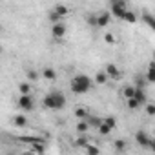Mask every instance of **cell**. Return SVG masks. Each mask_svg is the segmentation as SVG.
Wrapping results in <instances>:
<instances>
[{"label":"cell","instance_id":"cell-1","mask_svg":"<svg viewBox=\"0 0 155 155\" xmlns=\"http://www.w3.org/2000/svg\"><path fill=\"white\" fill-rule=\"evenodd\" d=\"M93 86V81L90 79L88 75H75L73 79L69 81V90L75 93V95H82V93H88Z\"/></svg>","mask_w":155,"mask_h":155},{"label":"cell","instance_id":"cell-2","mask_svg":"<svg viewBox=\"0 0 155 155\" xmlns=\"http://www.w3.org/2000/svg\"><path fill=\"white\" fill-rule=\"evenodd\" d=\"M42 106L48 110H62L66 106V95L62 91H49L44 99H42Z\"/></svg>","mask_w":155,"mask_h":155},{"label":"cell","instance_id":"cell-3","mask_svg":"<svg viewBox=\"0 0 155 155\" xmlns=\"http://www.w3.org/2000/svg\"><path fill=\"white\" fill-rule=\"evenodd\" d=\"M126 11H128V2L126 0H115V2L110 4V15H113L117 18H122Z\"/></svg>","mask_w":155,"mask_h":155},{"label":"cell","instance_id":"cell-4","mask_svg":"<svg viewBox=\"0 0 155 155\" xmlns=\"http://www.w3.org/2000/svg\"><path fill=\"white\" fill-rule=\"evenodd\" d=\"M135 140H137V144L140 146V148H150V150H153L155 148V140L148 135V131H144V130H139L137 133H135Z\"/></svg>","mask_w":155,"mask_h":155},{"label":"cell","instance_id":"cell-5","mask_svg":"<svg viewBox=\"0 0 155 155\" xmlns=\"http://www.w3.org/2000/svg\"><path fill=\"white\" fill-rule=\"evenodd\" d=\"M17 104L22 111H33V108H35V101H33L31 95H20Z\"/></svg>","mask_w":155,"mask_h":155},{"label":"cell","instance_id":"cell-6","mask_svg":"<svg viewBox=\"0 0 155 155\" xmlns=\"http://www.w3.org/2000/svg\"><path fill=\"white\" fill-rule=\"evenodd\" d=\"M111 22V15L110 11H101L97 15V20H95V28H108Z\"/></svg>","mask_w":155,"mask_h":155},{"label":"cell","instance_id":"cell-7","mask_svg":"<svg viewBox=\"0 0 155 155\" xmlns=\"http://www.w3.org/2000/svg\"><path fill=\"white\" fill-rule=\"evenodd\" d=\"M66 33H68V28H66L64 22H58V24H53V26H51V35H53V38H62Z\"/></svg>","mask_w":155,"mask_h":155},{"label":"cell","instance_id":"cell-8","mask_svg":"<svg viewBox=\"0 0 155 155\" xmlns=\"http://www.w3.org/2000/svg\"><path fill=\"white\" fill-rule=\"evenodd\" d=\"M104 73L108 75V79H120V69L115 66V64H108L106 66V69H104Z\"/></svg>","mask_w":155,"mask_h":155},{"label":"cell","instance_id":"cell-9","mask_svg":"<svg viewBox=\"0 0 155 155\" xmlns=\"http://www.w3.org/2000/svg\"><path fill=\"white\" fill-rule=\"evenodd\" d=\"M51 11H53V13H57L60 18H64V17H68V15H69V8H68V6H64V4H57Z\"/></svg>","mask_w":155,"mask_h":155},{"label":"cell","instance_id":"cell-10","mask_svg":"<svg viewBox=\"0 0 155 155\" xmlns=\"http://www.w3.org/2000/svg\"><path fill=\"white\" fill-rule=\"evenodd\" d=\"M146 86H150L148 81H146V77H144L142 73L137 75V77H135V86H133V88H135V90H144Z\"/></svg>","mask_w":155,"mask_h":155},{"label":"cell","instance_id":"cell-11","mask_svg":"<svg viewBox=\"0 0 155 155\" xmlns=\"http://www.w3.org/2000/svg\"><path fill=\"white\" fill-rule=\"evenodd\" d=\"M133 99L140 104V106H144L146 102H148V97H146V91L144 90H135V93H133Z\"/></svg>","mask_w":155,"mask_h":155},{"label":"cell","instance_id":"cell-12","mask_svg":"<svg viewBox=\"0 0 155 155\" xmlns=\"http://www.w3.org/2000/svg\"><path fill=\"white\" fill-rule=\"evenodd\" d=\"M40 75L44 77L46 81H55V79H57V71H55L53 68H44V69L40 71Z\"/></svg>","mask_w":155,"mask_h":155},{"label":"cell","instance_id":"cell-13","mask_svg":"<svg viewBox=\"0 0 155 155\" xmlns=\"http://www.w3.org/2000/svg\"><path fill=\"white\" fill-rule=\"evenodd\" d=\"M29 151H31V153H35V155H44L46 146H44V142H42V140H40V142H33Z\"/></svg>","mask_w":155,"mask_h":155},{"label":"cell","instance_id":"cell-14","mask_svg":"<svg viewBox=\"0 0 155 155\" xmlns=\"http://www.w3.org/2000/svg\"><path fill=\"white\" fill-rule=\"evenodd\" d=\"M146 81H148V84H153L155 82V64L153 62H150V66H148V71H146Z\"/></svg>","mask_w":155,"mask_h":155},{"label":"cell","instance_id":"cell-15","mask_svg":"<svg viewBox=\"0 0 155 155\" xmlns=\"http://www.w3.org/2000/svg\"><path fill=\"white\" fill-rule=\"evenodd\" d=\"M13 124H15L17 128H26V126H28V119H26L24 115H15V117H13Z\"/></svg>","mask_w":155,"mask_h":155},{"label":"cell","instance_id":"cell-16","mask_svg":"<svg viewBox=\"0 0 155 155\" xmlns=\"http://www.w3.org/2000/svg\"><path fill=\"white\" fill-rule=\"evenodd\" d=\"M75 117H79V120H86V119L90 117V113H88L86 108L79 106V108H75Z\"/></svg>","mask_w":155,"mask_h":155},{"label":"cell","instance_id":"cell-17","mask_svg":"<svg viewBox=\"0 0 155 155\" xmlns=\"http://www.w3.org/2000/svg\"><path fill=\"white\" fill-rule=\"evenodd\" d=\"M133 93H135V88L133 86H124L122 88V97L128 101V99H133Z\"/></svg>","mask_w":155,"mask_h":155},{"label":"cell","instance_id":"cell-18","mask_svg":"<svg viewBox=\"0 0 155 155\" xmlns=\"http://www.w3.org/2000/svg\"><path fill=\"white\" fill-rule=\"evenodd\" d=\"M122 20H126V22H130V24H135V22H137V15H135L133 11H130V9H128V11L124 13Z\"/></svg>","mask_w":155,"mask_h":155},{"label":"cell","instance_id":"cell-19","mask_svg":"<svg viewBox=\"0 0 155 155\" xmlns=\"http://www.w3.org/2000/svg\"><path fill=\"white\" fill-rule=\"evenodd\" d=\"M18 91H20V95H29L31 84H29V82H20V84H18Z\"/></svg>","mask_w":155,"mask_h":155},{"label":"cell","instance_id":"cell-20","mask_svg":"<svg viewBox=\"0 0 155 155\" xmlns=\"http://www.w3.org/2000/svg\"><path fill=\"white\" fill-rule=\"evenodd\" d=\"M95 82H97V84H106V82H108V75H106L104 71H99V73L95 75Z\"/></svg>","mask_w":155,"mask_h":155},{"label":"cell","instance_id":"cell-21","mask_svg":"<svg viewBox=\"0 0 155 155\" xmlns=\"http://www.w3.org/2000/svg\"><path fill=\"white\" fill-rule=\"evenodd\" d=\"M142 20H144L150 28H155V18H153V15H151V13H148V11H146V13L142 15Z\"/></svg>","mask_w":155,"mask_h":155},{"label":"cell","instance_id":"cell-22","mask_svg":"<svg viewBox=\"0 0 155 155\" xmlns=\"http://www.w3.org/2000/svg\"><path fill=\"white\" fill-rule=\"evenodd\" d=\"M102 122H104V124H106V126H108L111 131H113V130H115V126H117V120H115V117H104V119H102Z\"/></svg>","mask_w":155,"mask_h":155},{"label":"cell","instance_id":"cell-23","mask_svg":"<svg viewBox=\"0 0 155 155\" xmlns=\"http://www.w3.org/2000/svg\"><path fill=\"white\" fill-rule=\"evenodd\" d=\"M126 146H128V144H126V140H124V139H117V140L113 142V148H115L117 151H124V150H126Z\"/></svg>","mask_w":155,"mask_h":155},{"label":"cell","instance_id":"cell-24","mask_svg":"<svg viewBox=\"0 0 155 155\" xmlns=\"http://www.w3.org/2000/svg\"><path fill=\"white\" fill-rule=\"evenodd\" d=\"M88 130H90V126H88V122H86V120H79V122H77V131H79L81 135H82V133H86Z\"/></svg>","mask_w":155,"mask_h":155},{"label":"cell","instance_id":"cell-25","mask_svg":"<svg viewBox=\"0 0 155 155\" xmlns=\"http://www.w3.org/2000/svg\"><path fill=\"white\" fill-rule=\"evenodd\" d=\"M84 150H86V155H101V150L97 146H93V144H88Z\"/></svg>","mask_w":155,"mask_h":155},{"label":"cell","instance_id":"cell-26","mask_svg":"<svg viewBox=\"0 0 155 155\" xmlns=\"http://www.w3.org/2000/svg\"><path fill=\"white\" fill-rule=\"evenodd\" d=\"M97 131H99L101 135H110V133H111V130H110V128H108L104 122H101V124L97 126Z\"/></svg>","mask_w":155,"mask_h":155},{"label":"cell","instance_id":"cell-27","mask_svg":"<svg viewBox=\"0 0 155 155\" xmlns=\"http://www.w3.org/2000/svg\"><path fill=\"white\" fill-rule=\"evenodd\" d=\"M126 106H128L130 110H139V108H140V104H139L135 99H128V101H126Z\"/></svg>","mask_w":155,"mask_h":155},{"label":"cell","instance_id":"cell-28","mask_svg":"<svg viewBox=\"0 0 155 155\" xmlns=\"http://www.w3.org/2000/svg\"><path fill=\"white\" fill-rule=\"evenodd\" d=\"M104 40H106V44H111V46H113V44L117 42V38H115V35H113V33H110V31H108V33L104 35Z\"/></svg>","mask_w":155,"mask_h":155},{"label":"cell","instance_id":"cell-29","mask_svg":"<svg viewBox=\"0 0 155 155\" xmlns=\"http://www.w3.org/2000/svg\"><path fill=\"white\" fill-rule=\"evenodd\" d=\"M75 144L79 146V148H86V146H88L90 142H88V139H86V137H79V139L75 140Z\"/></svg>","mask_w":155,"mask_h":155},{"label":"cell","instance_id":"cell-30","mask_svg":"<svg viewBox=\"0 0 155 155\" xmlns=\"http://www.w3.org/2000/svg\"><path fill=\"white\" fill-rule=\"evenodd\" d=\"M38 77H40L38 71H35V69H28V79H29V81H37Z\"/></svg>","mask_w":155,"mask_h":155},{"label":"cell","instance_id":"cell-31","mask_svg":"<svg viewBox=\"0 0 155 155\" xmlns=\"http://www.w3.org/2000/svg\"><path fill=\"white\" fill-rule=\"evenodd\" d=\"M48 18H49V22H51V24H58V22L62 20V18H60L57 13H53V11H49V17H48Z\"/></svg>","mask_w":155,"mask_h":155},{"label":"cell","instance_id":"cell-32","mask_svg":"<svg viewBox=\"0 0 155 155\" xmlns=\"http://www.w3.org/2000/svg\"><path fill=\"white\" fill-rule=\"evenodd\" d=\"M146 113H148L150 117L155 115V104H153V102H146Z\"/></svg>","mask_w":155,"mask_h":155},{"label":"cell","instance_id":"cell-33","mask_svg":"<svg viewBox=\"0 0 155 155\" xmlns=\"http://www.w3.org/2000/svg\"><path fill=\"white\" fill-rule=\"evenodd\" d=\"M95 20H97V15H95V13H90V15H88V22H90V26H95Z\"/></svg>","mask_w":155,"mask_h":155},{"label":"cell","instance_id":"cell-34","mask_svg":"<svg viewBox=\"0 0 155 155\" xmlns=\"http://www.w3.org/2000/svg\"><path fill=\"white\" fill-rule=\"evenodd\" d=\"M22 155H35V153H31V151H24Z\"/></svg>","mask_w":155,"mask_h":155},{"label":"cell","instance_id":"cell-35","mask_svg":"<svg viewBox=\"0 0 155 155\" xmlns=\"http://www.w3.org/2000/svg\"><path fill=\"white\" fill-rule=\"evenodd\" d=\"M0 29H2V24H0Z\"/></svg>","mask_w":155,"mask_h":155},{"label":"cell","instance_id":"cell-36","mask_svg":"<svg viewBox=\"0 0 155 155\" xmlns=\"http://www.w3.org/2000/svg\"><path fill=\"white\" fill-rule=\"evenodd\" d=\"M8 155H13V153H8Z\"/></svg>","mask_w":155,"mask_h":155},{"label":"cell","instance_id":"cell-37","mask_svg":"<svg viewBox=\"0 0 155 155\" xmlns=\"http://www.w3.org/2000/svg\"><path fill=\"white\" fill-rule=\"evenodd\" d=\"M0 51H2V49H0Z\"/></svg>","mask_w":155,"mask_h":155}]
</instances>
